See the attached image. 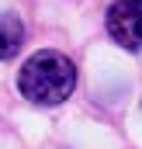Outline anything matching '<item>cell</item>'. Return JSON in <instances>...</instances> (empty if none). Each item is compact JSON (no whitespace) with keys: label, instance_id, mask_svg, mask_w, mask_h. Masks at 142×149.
<instances>
[{"label":"cell","instance_id":"6da1fadb","mask_svg":"<svg viewBox=\"0 0 142 149\" xmlns=\"http://www.w3.org/2000/svg\"><path fill=\"white\" fill-rule=\"evenodd\" d=\"M17 90L31 104H63L76 90V66L70 63V56H63V52H52V49L35 52L21 66Z\"/></svg>","mask_w":142,"mask_h":149},{"label":"cell","instance_id":"7a4b0ae2","mask_svg":"<svg viewBox=\"0 0 142 149\" xmlns=\"http://www.w3.org/2000/svg\"><path fill=\"white\" fill-rule=\"evenodd\" d=\"M107 35L121 49H142V0H114L107 7Z\"/></svg>","mask_w":142,"mask_h":149},{"label":"cell","instance_id":"3957f363","mask_svg":"<svg viewBox=\"0 0 142 149\" xmlns=\"http://www.w3.org/2000/svg\"><path fill=\"white\" fill-rule=\"evenodd\" d=\"M24 42V24L17 14H0V59H10Z\"/></svg>","mask_w":142,"mask_h":149}]
</instances>
